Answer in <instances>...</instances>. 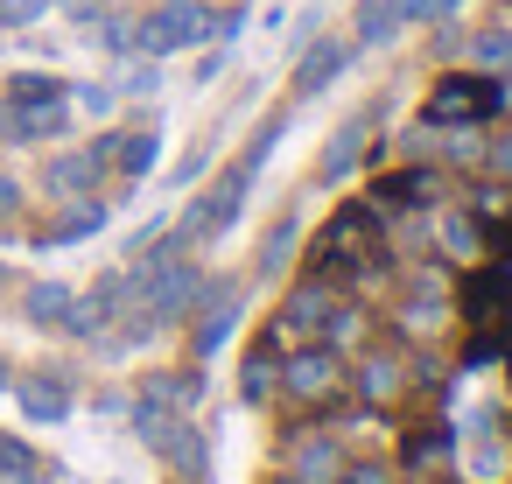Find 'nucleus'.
<instances>
[{
  "label": "nucleus",
  "instance_id": "1",
  "mask_svg": "<svg viewBox=\"0 0 512 484\" xmlns=\"http://www.w3.org/2000/svg\"><path fill=\"white\" fill-rule=\"evenodd\" d=\"M211 36H218V8H211V0H155L148 15H134V57L204 50Z\"/></svg>",
  "mask_w": 512,
  "mask_h": 484
},
{
  "label": "nucleus",
  "instance_id": "2",
  "mask_svg": "<svg viewBox=\"0 0 512 484\" xmlns=\"http://www.w3.org/2000/svg\"><path fill=\"white\" fill-rule=\"evenodd\" d=\"M246 197H253V169L246 162H232V169H218L190 204H183V225H176V239L197 253V246H218L232 225H239V211H246Z\"/></svg>",
  "mask_w": 512,
  "mask_h": 484
},
{
  "label": "nucleus",
  "instance_id": "3",
  "mask_svg": "<svg viewBox=\"0 0 512 484\" xmlns=\"http://www.w3.org/2000/svg\"><path fill=\"white\" fill-rule=\"evenodd\" d=\"M421 120L435 127H491L498 120V78L491 71H442L421 99Z\"/></svg>",
  "mask_w": 512,
  "mask_h": 484
},
{
  "label": "nucleus",
  "instance_id": "4",
  "mask_svg": "<svg viewBox=\"0 0 512 484\" xmlns=\"http://www.w3.org/2000/svg\"><path fill=\"white\" fill-rule=\"evenodd\" d=\"M239 309H246V281H239V274H211V281H204V302H197V316L183 323V330H190V358H197V365H211V358L232 344V330H239Z\"/></svg>",
  "mask_w": 512,
  "mask_h": 484
},
{
  "label": "nucleus",
  "instance_id": "5",
  "mask_svg": "<svg viewBox=\"0 0 512 484\" xmlns=\"http://www.w3.org/2000/svg\"><path fill=\"white\" fill-rule=\"evenodd\" d=\"M344 386V358L330 351V344H295V351H281V393L274 400H288V407H323L330 393Z\"/></svg>",
  "mask_w": 512,
  "mask_h": 484
},
{
  "label": "nucleus",
  "instance_id": "6",
  "mask_svg": "<svg viewBox=\"0 0 512 484\" xmlns=\"http://www.w3.org/2000/svg\"><path fill=\"white\" fill-rule=\"evenodd\" d=\"M351 64H358V43H351V36H309V43H302V57H295V71H288V106L323 99Z\"/></svg>",
  "mask_w": 512,
  "mask_h": 484
},
{
  "label": "nucleus",
  "instance_id": "7",
  "mask_svg": "<svg viewBox=\"0 0 512 484\" xmlns=\"http://www.w3.org/2000/svg\"><path fill=\"white\" fill-rule=\"evenodd\" d=\"M337 309V281H323V274H302L288 295H281V309H274V344H309L316 330H323V316Z\"/></svg>",
  "mask_w": 512,
  "mask_h": 484
},
{
  "label": "nucleus",
  "instance_id": "8",
  "mask_svg": "<svg viewBox=\"0 0 512 484\" xmlns=\"http://www.w3.org/2000/svg\"><path fill=\"white\" fill-rule=\"evenodd\" d=\"M113 134H99V141H85V148H71V155H50V169H43V190L57 197V204H71V197H99V176H113Z\"/></svg>",
  "mask_w": 512,
  "mask_h": 484
},
{
  "label": "nucleus",
  "instance_id": "9",
  "mask_svg": "<svg viewBox=\"0 0 512 484\" xmlns=\"http://www.w3.org/2000/svg\"><path fill=\"white\" fill-rule=\"evenodd\" d=\"M15 407L36 421V428H57V421H71V407H78V386H71V372H57V365H36V372H15Z\"/></svg>",
  "mask_w": 512,
  "mask_h": 484
},
{
  "label": "nucleus",
  "instance_id": "10",
  "mask_svg": "<svg viewBox=\"0 0 512 484\" xmlns=\"http://www.w3.org/2000/svg\"><path fill=\"white\" fill-rule=\"evenodd\" d=\"M351 386H358V400L365 407H393V400H407L414 393V372H407V351H358V372H351Z\"/></svg>",
  "mask_w": 512,
  "mask_h": 484
},
{
  "label": "nucleus",
  "instance_id": "11",
  "mask_svg": "<svg viewBox=\"0 0 512 484\" xmlns=\"http://www.w3.org/2000/svg\"><path fill=\"white\" fill-rule=\"evenodd\" d=\"M372 127H379V106H365V113H351V120H337L330 127V141H323V155H316V183H344L358 162H365V141H372Z\"/></svg>",
  "mask_w": 512,
  "mask_h": 484
},
{
  "label": "nucleus",
  "instance_id": "12",
  "mask_svg": "<svg viewBox=\"0 0 512 484\" xmlns=\"http://www.w3.org/2000/svg\"><path fill=\"white\" fill-rule=\"evenodd\" d=\"M435 253H442L449 267H477V260L491 253V225H484L470 204H449V211H435Z\"/></svg>",
  "mask_w": 512,
  "mask_h": 484
},
{
  "label": "nucleus",
  "instance_id": "13",
  "mask_svg": "<svg viewBox=\"0 0 512 484\" xmlns=\"http://www.w3.org/2000/svg\"><path fill=\"white\" fill-rule=\"evenodd\" d=\"M442 190H449V169H435V162H407V169H393V176H379V190H372V204L379 211H421V204H442Z\"/></svg>",
  "mask_w": 512,
  "mask_h": 484
},
{
  "label": "nucleus",
  "instance_id": "14",
  "mask_svg": "<svg viewBox=\"0 0 512 484\" xmlns=\"http://www.w3.org/2000/svg\"><path fill=\"white\" fill-rule=\"evenodd\" d=\"M344 456H351V449H344L330 428H302V435L288 442V477H295V484H337Z\"/></svg>",
  "mask_w": 512,
  "mask_h": 484
},
{
  "label": "nucleus",
  "instance_id": "15",
  "mask_svg": "<svg viewBox=\"0 0 512 484\" xmlns=\"http://www.w3.org/2000/svg\"><path fill=\"white\" fill-rule=\"evenodd\" d=\"M505 309H512V274L505 267H484V274L463 281V316L477 330H505Z\"/></svg>",
  "mask_w": 512,
  "mask_h": 484
},
{
  "label": "nucleus",
  "instance_id": "16",
  "mask_svg": "<svg viewBox=\"0 0 512 484\" xmlns=\"http://www.w3.org/2000/svg\"><path fill=\"white\" fill-rule=\"evenodd\" d=\"M57 134H71V99L64 106H0V141L29 148V141H57Z\"/></svg>",
  "mask_w": 512,
  "mask_h": 484
},
{
  "label": "nucleus",
  "instance_id": "17",
  "mask_svg": "<svg viewBox=\"0 0 512 484\" xmlns=\"http://www.w3.org/2000/svg\"><path fill=\"white\" fill-rule=\"evenodd\" d=\"M106 162H113V176L134 190L141 176H155V162H162V134H155V127H113V155H106Z\"/></svg>",
  "mask_w": 512,
  "mask_h": 484
},
{
  "label": "nucleus",
  "instance_id": "18",
  "mask_svg": "<svg viewBox=\"0 0 512 484\" xmlns=\"http://www.w3.org/2000/svg\"><path fill=\"white\" fill-rule=\"evenodd\" d=\"M281 393V344L267 337V344H253L246 358H239V400L246 407H267Z\"/></svg>",
  "mask_w": 512,
  "mask_h": 484
},
{
  "label": "nucleus",
  "instance_id": "19",
  "mask_svg": "<svg viewBox=\"0 0 512 484\" xmlns=\"http://www.w3.org/2000/svg\"><path fill=\"white\" fill-rule=\"evenodd\" d=\"M155 456H162L176 477H190V484H204V477H211V449H204V435H197L190 421H176V428L162 435V449H155Z\"/></svg>",
  "mask_w": 512,
  "mask_h": 484
},
{
  "label": "nucleus",
  "instance_id": "20",
  "mask_svg": "<svg viewBox=\"0 0 512 484\" xmlns=\"http://www.w3.org/2000/svg\"><path fill=\"white\" fill-rule=\"evenodd\" d=\"M400 29H407L400 0H358V8H351V43H358V50H379V43H393Z\"/></svg>",
  "mask_w": 512,
  "mask_h": 484
},
{
  "label": "nucleus",
  "instance_id": "21",
  "mask_svg": "<svg viewBox=\"0 0 512 484\" xmlns=\"http://www.w3.org/2000/svg\"><path fill=\"white\" fill-rule=\"evenodd\" d=\"M71 302H78L71 281H29V288H22V316H29L36 330H64V323H71Z\"/></svg>",
  "mask_w": 512,
  "mask_h": 484
},
{
  "label": "nucleus",
  "instance_id": "22",
  "mask_svg": "<svg viewBox=\"0 0 512 484\" xmlns=\"http://www.w3.org/2000/svg\"><path fill=\"white\" fill-rule=\"evenodd\" d=\"M99 225H106V204H99V197H71V204L57 211V225L43 232V246H85Z\"/></svg>",
  "mask_w": 512,
  "mask_h": 484
},
{
  "label": "nucleus",
  "instance_id": "23",
  "mask_svg": "<svg viewBox=\"0 0 512 484\" xmlns=\"http://www.w3.org/2000/svg\"><path fill=\"white\" fill-rule=\"evenodd\" d=\"M365 337H372V309H358V302H337L323 316V330H316V344H330L337 358L344 351H365Z\"/></svg>",
  "mask_w": 512,
  "mask_h": 484
},
{
  "label": "nucleus",
  "instance_id": "24",
  "mask_svg": "<svg viewBox=\"0 0 512 484\" xmlns=\"http://www.w3.org/2000/svg\"><path fill=\"white\" fill-rule=\"evenodd\" d=\"M463 64L470 71H512V22H491V29H477V36H463Z\"/></svg>",
  "mask_w": 512,
  "mask_h": 484
},
{
  "label": "nucleus",
  "instance_id": "25",
  "mask_svg": "<svg viewBox=\"0 0 512 484\" xmlns=\"http://www.w3.org/2000/svg\"><path fill=\"white\" fill-rule=\"evenodd\" d=\"M484 148H491L484 127H442V141H435V169H484Z\"/></svg>",
  "mask_w": 512,
  "mask_h": 484
},
{
  "label": "nucleus",
  "instance_id": "26",
  "mask_svg": "<svg viewBox=\"0 0 512 484\" xmlns=\"http://www.w3.org/2000/svg\"><path fill=\"white\" fill-rule=\"evenodd\" d=\"M295 246H302V218H295V211H281V218H274V232L260 239V281H274V274L295 260Z\"/></svg>",
  "mask_w": 512,
  "mask_h": 484
},
{
  "label": "nucleus",
  "instance_id": "27",
  "mask_svg": "<svg viewBox=\"0 0 512 484\" xmlns=\"http://www.w3.org/2000/svg\"><path fill=\"white\" fill-rule=\"evenodd\" d=\"M64 99H71V85L50 78V71H15L8 78V106H64Z\"/></svg>",
  "mask_w": 512,
  "mask_h": 484
},
{
  "label": "nucleus",
  "instance_id": "28",
  "mask_svg": "<svg viewBox=\"0 0 512 484\" xmlns=\"http://www.w3.org/2000/svg\"><path fill=\"white\" fill-rule=\"evenodd\" d=\"M92 36H99V50H106V57H134V15L106 8V15L92 22Z\"/></svg>",
  "mask_w": 512,
  "mask_h": 484
},
{
  "label": "nucleus",
  "instance_id": "29",
  "mask_svg": "<svg viewBox=\"0 0 512 484\" xmlns=\"http://www.w3.org/2000/svg\"><path fill=\"white\" fill-rule=\"evenodd\" d=\"M337 484H400V463H386V456H344Z\"/></svg>",
  "mask_w": 512,
  "mask_h": 484
},
{
  "label": "nucleus",
  "instance_id": "30",
  "mask_svg": "<svg viewBox=\"0 0 512 484\" xmlns=\"http://www.w3.org/2000/svg\"><path fill=\"white\" fill-rule=\"evenodd\" d=\"M463 204H470L477 218H505V211H512V183H505V176H484V183H477Z\"/></svg>",
  "mask_w": 512,
  "mask_h": 484
},
{
  "label": "nucleus",
  "instance_id": "31",
  "mask_svg": "<svg viewBox=\"0 0 512 484\" xmlns=\"http://www.w3.org/2000/svg\"><path fill=\"white\" fill-rule=\"evenodd\" d=\"M435 141H442V127H435V120H414V127L400 134V155H407V162H435Z\"/></svg>",
  "mask_w": 512,
  "mask_h": 484
},
{
  "label": "nucleus",
  "instance_id": "32",
  "mask_svg": "<svg viewBox=\"0 0 512 484\" xmlns=\"http://www.w3.org/2000/svg\"><path fill=\"white\" fill-rule=\"evenodd\" d=\"M57 8V0H0V29H29V22H43Z\"/></svg>",
  "mask_w": 512,
  "mask_h": 484
},
{
  "label": "nucleus",
  "instance_id": "33",
  "mask_svg": "<svg viewBox=\"0 0 512 484\" xmlns=\"http://www.w3.org/2000/svg\"><path fill=\"white\" fill-rule=\"evenodd\" d=\"M155 85H162V71H155V57H141L134 71H120V85H113V92H134V99H148Z\"/></svg>",
  "mask_w": 512,
  "mask_h": 484
},
{
  "label": "nucleus",
  "instance_id": "34",
  "mask_svg": "<svg viewBox=\"0 0 512 484\" xmlns=\"http://www.w3.org/2000/svg\"><path fill=\"white\" fill-rule=\"evenodd\" d=\"M442 449H449V428H421V435L407 442V463H435Z\"/></svg>",
  "mask_w": 512,
  "mask_h": 484
},
{
  "label": "nucleus",
  "instance_id": "35",
  "mask_svg": "<svg viewBox=\"0 0 512 484\" xmlns=\"http://www.w3.org/2000/svg\"><path fill=\"white\" fill-rule=\"evenodd\" d=\"M484 176H505V183H512V134H491V148H484Z\"/></svg>",
  "mask_w": 512,
  "mask_h": 484
},
{
  "label": "nucleus",
  "instance_id": "36",
  "mask_svg": "<svg viewBox=\"0 0 512 484\" xmlns=\"http://www.w3.org/2000/svg\"><path fill=\"white\" fill-rule=\"evenodd\" d=\"M57 8H64L71 22H85V29H92V22H99V15L113 8V0H57Z\"/></svg>",
  "mask_w": 512,
  "mask_h": 484
},
{
  "label": "nucleus",
  "instance_id": "37",
  "mask_svg": "<svg viewBox=\"0 0 512 484\" xmlns=\"http://www.w3.org/2000/svg\"><path fill=\"white\" fill-rule=\"evenodd\" d=\"M8 218H22V183L0 169V225H8Z\"/></svg>",
  "mask_w": 512,
  "mask_h": 484
},
{
  "label": "nucleus",
  "instance_id": "38",
  "mask_svg": "<svg viewBox=\"0 0 512 484\" xmlns=\"http://www.w3.org/2000/svg\"><path fill=\"white\" fill-rule=\"evenodd\" d=\"M78 99H85V113H113V99H120V92H113V85H85Z\"/></svg>",
  "mask_w": 512,
  "mask_h": 484
},
{
  "label": "nucleus",
  "instance_id": "39",
  "mask_svg": "<svg viewBox=\"0 0 512 484\" xmlns=\"http://www.w3.org/2000/svg\"><path fill=\"white\" fill-rule=\"evenodd\" d=\"M204 162H211V148H190V155H183V169H176V183H197V176H204Z\"/></svg>",
  "mask_w": 512,
  "mask_h": 484
},
{
  "label": "nucleus",
  "instance_id": "40",
  "mask_svg": "<svg viewBox=\"0 0 512 484\" xmlns=\"http://www.w3.org/2000/svg\"><path fill=\"white\" fill-rule=\"evenodd\" d=\"M218 71H225V43H211V57H204V64H197V85H211V78H218Z\"/></svg>",
  "mask_w": 512,
  "mask_h": 484
},
{
  "label": "nucleus",
  "instance_id": "41",
  "mask_svg": "<svg viewBox=\"0 0 512 484\" xmlns=\"http://www.w3.org/2000/svg\"><path fill=\"white\" fill-rule=\"evenodd\" d=\"M456 8H463V0H428V22H449Z\"/></svg>",
  "mask_w": 512,
  "mask_h": 484
},
{
  "label": "nucleus",
  "instance_id": "42",
  "mask_svg": "<svg viewBox=\"0 0 512 484\" xmlns=\"http://www.w3.org/2000/svg\"><path fill=\"white\" fill-rule=\"evenodd\" d=\"M498 113H512V71H498Z\"/></svg>",
  "mask_w": 512,
  "mask_h": 484
},
{
  "label": "nucleus",
  "instance_id": "43",
  "mask_svg": "<svg viewBox=\"0 0 512 484\" xmlns=\"http://www.w3.org/2000/svg\"><path fill=\"white\" fill-rule=\"evenodd\" d=\"M8 386H15V365H8V358H0V393H8Z\"/></svg>",
  "mask_w": 512,
  "mask_h": 484
},
{
  "label": "nucleus",
  "instance_id": "44",
  "mask_svg": "<svg viewBox=\"0 0 512 484\" xmlns=\"http://www.w3.org/2000/svg\"><path fill=\"white\" fill-rule=\"evenodd\" d=\"M8 281H15V267H8V260H0V288H8Z\"/></svg>",
  "mask_w": 512,
  "mask_h": 484
}]
</instances>
